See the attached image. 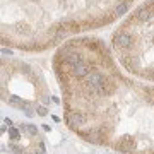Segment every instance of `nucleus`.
Here are the masks:
<instances>
[{
  "label": "nucleus",
  "mask_w": 154,
  "mask_h": 154,
  "mask_svg": "<svg viewBox=\"0 0 154 154\" xmlns=\"http://www.w3.org/2000/svg\"><path fill=\"white\" fill-rule=\"evenodd\" d=\"M115 149L120 151V153H132L133 149H135V139L130 137V135H123V137H120L117 140Z\"/></svg>",
  "instance_id": "1"
},
{
  "label": "nucleus",
  "mask_w": 154,
  "mask_h": 154,
  "mask_svg": "<svg viewBox=\"0 0 154 154\" xmlns=\"http://www.w3.org/2000/svg\"><path fill=\"white\" fill-rule=\"evenodd\" d=\"M67 122H69V125L72 127V128H76V127H84L86 123H87V118H86V115H82V113L74 111V113L69 115Z\"/></svg>",
  "instance_id": "2"
},
{
  "label": "nucleus",
  "mask_w": 154,
  "mask_h": 154,
  "mask_svg": "<svg viewBox=\"0 0 154 154\" xmlns=\"http://www.w3.org/2000/svg\"><path fill=\"white\" fill-rule=\"evenodd\" d=\"M113 41H115V45L118 48H123V50L132 46V38H130V34H127V33H117L115 38H113Z\"/></svg>",
  "instance_id": "3"
},
{
  "label": "nucleus",
  "mask_w": 154,
  "mask_h": 154,
  "mask_svg": "<svg viewBox=\"0 0 154 154\" xmlns=\"http://www.w3.org/2000/svg\"><path fill=\"white\" fill-rule=\"evenodd\" d=\"M105 81L106 79L103 77V74H99V72H92V74H89V77H87V82H89L91 87H103Z\"/></svg>",
  "instance_id": "4"
},
{
  "label": "nucleus",
  "mask_w": 154,
  "mask_h": 154,
  "mask_svg": "<svg viewBox=\"0 0 154 154\" xmlns=\"http://www.w3.org/2000/svg\"><path fill=\"white\" fill-rule=\"evenodd\" d=\"M72 74H74V77H77V79H82V77H86L89 74V67H87L84 62H81V63H77V65L72 67Z\"/></svg>",
  "instance_id": "5"
},
{
  "label": "nucleus",
  "mask_w": 154,
  "mask_h": 154,
  "mask_svg": "<svg viewBox=\"0 0 154 154\" xmlns=\"http://www.w3.org/2000/svg\"><path fill=\"white\" fill-rule=\"evenodd\" d=\"M81 62H82V58H81V55L76 53V51H72V53H69V55H65V63L70 65V67H74V65H77V63H81Z\"/></svg>",
  "instance_id": "6"
},
{
  "label": "nucleus",
  "mask_w": 154,
  "mask_h": 154,
  "mask_svg": "<svg viewBox=\"0 0 154 154\" xmlns=\"http://www.w3.org/2000/svg\"><path fill=\"white\" fill-rule=\"evenodd\" d=\"M151 15H153V10L151 9H139L137 10V19L139 21H142V22H146V21H149L151 19Z\"/></svg>",
  "instance_id": "7"
},
{
  "label": "nucleus",
  "mask_w": 154,
  "mask_h": 154,
  "mask_svg": "<svg viewBox=\"0 0 154 154\" xmlns=\"http://www.w3.org/2000/svg\"><path fill=\"white\" fill-rule=\"evenodd\" d=\"M127 12H128V5H127L125 2L118 4L117 9H115V14H117V15H123V14H127Z\"/></svg>",
  "instance_id": "8"
},
{
  "label": "nucleus",
  "mask_w": 154,
  "mask_h": 154,
  "mask_svg": "<svg viewBox=\"0 0 154 154\" xmlns=\"http://www.w3.org/2000/svg\"><path fill=\"white\" fill-rule=\"evenodd\" d=\"M9 137L12 140H17L21 137V130L19 128H15V127H9Z\"/></svg>",
  "instance_id": "9"
},
{
  "label": "nucleus",
  "mask_w": 154,
  "mask_h": 154,
  "mask_svg": "<svg viewBox=\"0 0 154 154\" xmlns=\"http://www.w3.org/2000/svg\"><path fill=\"white\" fill-rule=\"evenodd\" d=\"M22 128H24V130H26V132H28L29 135H36V133H38V128H36V125H31V123L24 125Z\"/></svg>",
  "instance_id": "10"
},
{
  "label": "nucleus",
  "mask_w": 154,
  "mask_h": 154,
  "mask_svg": "<svg viewBox=\"0 0 154 154\" xmlns=\"http://www.w3.org/2000/svg\"><path fill=\"white\" fill-rule=\"evenodd\" d=\"M9 103H10V105H15V106H26V103H24L22 99L15 98V96H10V98H9Z\"/></svg>",
  "instance_id": "11"
},
{
  "label": "nucleus",
  "mask_w": 154,
  "mask_h": 154,
  "mask_svg": "<svg viewBox=\"0 0 154 154\" xmlns=\"http://www.w3.org/2000/svg\"><path fill=\"white\" fill-rule=\"evenodd\" d=\"M103 89H105V94H111V92H113V84H111V82H108V81H105Z\"/></svg>",
  "instance_id": "12"
},
{
  "label": "nucleus",
  "mask_w": 154,
  "mask_h": 154,
  "mask_svg": "<svg viewBox=\"0 0 154 154\" xmlns=\"http://www.w3.org/2000/svg\"><path fill=\"white\" fill-rule=\"evenodd\" d=\"M38 115H40V117H46V115H48V110H46L45 106H38Z\"/></svg>",
  "instance_id": "13"
},
{
  "label": "nucleus",
  "mask_w": 154,
  "mask_h": 154,
  "mask_svg": "<svg viewBox=\"0 0 154 154\" xmlns=\"http://www.w3.org/2000/svg\"><path fill=\"white\" fill-rule=\"evenodd\" d=\"M45 151H46L45 144H43V142H40V146H38V154H45Z\"/></svg>",
  "instance_id": "14"
},
{
  "label": "nucleus",
  "mask_w": 154,
  "mask_h": 154,
  "mask_svg": "<svg viewBox=\"0 0 154 154\" xmlns=\"http://www.w3.org/2000/svg\"><path fill=\"white\" fill-rule=\"evenodd\" d=\"M24 113H26V115H28V117H33V115H34V113H33V110H31V108H29L28 105L24 106Z\"/></svg>",
  "instance_id": "15"
},
{
  "label": "nucleus",
  "mask_w": 154,
  "mask_h": 154,
  "mask_svg": "<svg viewBox=\"0 0 154 154\" xmlns=\"http://www.w3.org/2000/svg\"><path fill=\"white\" fill-rule=\"evenodd\" d=\"M65 36V29H58L56 31V38H63Z\"/></svg>",
  "instance_id": "16"
},
{
  "label": "nucleus",
  "mask_w": 154,
  "mask_h": 154,
  "mask_svg": "<svg viewBox=\"0 0 154 154\" xmlns=\"http://www.w3.org/2000/svg\"><path fill=\"white\" fill-rule=\"evenodd\" d=\"M4 123L7 127H12V122H10V118H4Z\"/></svg>",
  "instance_id": "17"
},
{
  "label": "nucleus",
  "mask_w": 154,
  "mask_h": 154,
  "mask_svg": "<svg viewBox=\"0 0 154 154\" xmlns=\"http://www.w3.org/2000/svg\"><path fill=\"white\" fill-rule=\"evenodd\" d=\"M2 53H4V55H12V51H10V50H5V48L2 50Z\"/></svg>",
  "instance_id": "18"
},
{
  "label": "nucleus",
  "mask_w": 154,
  "mask_h": 154,
  "mask_svg": "<svg viewBox=\"0 0 154 154\" xmlns=\"http://www.w3.org/2000/svg\"><path fill=\"white\" fill-rule=\"evenodd\" d=\"M153 154H154V153H153Z\"/></svg>",
  "instance_id": "19"
}]
</instances>
